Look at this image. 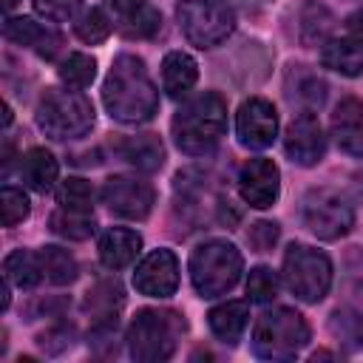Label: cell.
I'll use <instances>...</instances> for the list:
<instances>
[{
  "instance_id": "8fae6325",
  "label": "cell",
  "mask_w": 363,
  "mask_h": 363,
  "mask_svg": "<svg viewBox=\"0 0 363 363\" xmlns=\"http://www.w3.org/2000/svg\"><path fill=\"white\" fill-rule=\"evenodd\" d=\"M235 182H238L241 199L255 210H267V207H272L278 201L281 173H278V164L272 159H264V156L247 159L238 167V179Z\"/></svg>"
},
{
  "instance_id": "f6af8a7d",
  "label": "cell",
  "mask_w": 363,
  "mask_h": 363,
  "mask_svg": "<svg viewBox=\"0 0 363 363\" xmlns=\"http://www.w3.org/2000/svg\"><path fill=\"white\" fill-rule=\"evenodd\" d=\"M17 3H20V0H3V9H6V11H11Z\"/></svg>"
},
{
  "instance_id": "ba28073f",
  "label": "cell",
  "mask_w": 363,
  "mask_h": 363,
  "mask_svg": "<svg viewBox=\"0 0 363 363\" xmlns=\"http://www.w3.org/2000/svg\"><path fill=\"white\" fill-rule=\"evenodd\" d=\"M176 20L187 43L196 48H216L235 28V14L224 0H179Z\"/></svg>"
},
{
  "instance_id": "cb8c5ba5",
  "label": "cell",
  "mask_w": 363,
  "mask_h": 363,
  "mask_svg": "<svg viewBox=\"0 0 363 363\" xmlns=\"http://www.w3.org/2000/svg\"><path fill=\"white\" fill-rule=\"evenodd\" d=\"M329 332L349 349V352H360L363 349V312H357L354 306L343 303L329 315Z\"/></svg>"
},
{
  "instance_id": "60d3db41",
  "label": "cell",
  "mask_w": 363,
  "mask_h": 363,
  "mask_svg": "<svg viewBox=\"0 0 363 363\" xmlns=\"http://www.w3.org/2000/svg\"><path fill=\"white\" fill-rule=\"evenodd\" d=\"M102 3H105V9H108V11H113L119 20H125V17L136 14L139 9H145V6H147L145 0H102Z\"/></svg>"
},
{
  "instance_id": "7a4b0ae2",
  "label": "cell",
  "mask_w": 363,
  "mask_h": 363,
  "mask_svg": "<svg viewBox=\"0 0 363 363\" xmlns=\"http://www.w3.org/2000/svg\"><path fill=\"white\" fill-rule=\"evenodd\" d=\"M173 142L187 156H207L216 150L227 130V102L213 94H196L190 96L173 116Z\"/></svg>"
},
{
  "instance_id": "ac0fdd59",
  "label": "cell",
  "mask_w": 363,
  "mask_h": 363,
  "mask_svg": "<svg viewBox=\"0 0 363 363\" xmlns=\"http://www.w3.org/2000/svg\"><path fill=\"white\" fill-rule=\"evenodd\" d=\"M320 65L329 71H337L343 77H360L363 74V40L357 37H329L320 45Z\"/></svg>"
},
{
  "instance_id": "83f0119b",
  "label": "cell",
  "mask_w": 363,
  "mask_h": 363,
  "mask_svg": "<svg viewBox=\"0 0 363 363\" xmlns=\"http://www.w3.org/2000/svg\"><path fill=\"white\" fill-rule=\"evenodd\" d=\"M332 11L323 6V3H306L301 9V40L306 45H323L329 40V31H332Z\"/></svg>"
},
{
  "instance_id": "3957f363",
  "label": "cell",
  "mask_w": 363,
  "mask_h": 363,
  "mask_svg": "<svg viewBox=\"0 0 363 363\" xmlns=\"http://www.w3.org/2000/svg\"><path fill=\"white\" fill-rule=\"evenodd\" d=\"M184 320L170 309H142L128 326V352L139 363H162L173 357Z\"/></svg>"
},
{
  "instance_id": "1f68e13d",
  "label": "cell",
  "mask_w": 363,
  "mask_h": 363,
  "mask_svg": "<svg viewBox=\"0 0 363 363\" xmlns=\"http://www.w3.org/2000/svg\"><path fill=\"white\" fill-rule=\"evenodd\" d=\"M116 340H119V315L94 318V326L88 332V346L96 354H116Z\"/></svg>"
},
{
  "instance_id": "484cf974",
  "label": "cell",
  "mask_w": 363,
  "mask_h": 363,
  "mask_svg": "<svg viewBox=\"0 0 363 363\" xmlns=\"http://www.w3.org/2000/svg\"><path fill=\"white\" fill-rule=\"evenodd\" d=\"M51 230L68 241H85L94 235L96 221L91 216V210H71V207H60L51 216Z\"/></svg>"
},
{
  "instance_id": "603a6c76",
  "label": "cell",
  "mask_w": 363,
  "mask_h": 363,
  "mask_svg": "<svg viewBox=\"0 0 363 363\" xmlns=\"http://www.w3.org/2000/svg\"><path fill=\"white\" fill-rule=\"evenodd\" d=\"M57 159L45 147H31L26 156H20V176L37 193H48L57 182Z\"/></svg>"
},
{
  "instance_id": "44dd1931",
  "label": "cell",
  "mask_w": 363,
  "mask_h": 363,
  "mask_svg": "<svg viewBox=\"0 0 363 363\" xmlns=\"http://www.w3.org/2000/svg\"><path fill=\"white\" fill-rule=\"evenodd\" d=\"M199 79V65L190 54L184 51H170L162 60V88L167 91V96L182 99L190 94V88Z\"/></svg>"
},
{
  "instance_id": "836d02e7",
  "label": "cell",
  "mask_w": 363,
  "mask_h": 363,
  "mask_svg": "<svg viewBox=\"0 0 363 363\" xmlns=\"http://www.w3.org/2000/svg\"><path fill=\"white\" fill-rule=\"evenodd\" d=\"M278 289H281V281L278 275L269 269V267H255L250 269V278H247V295L252 303H269L278 298Z\"/></svg>"
},
{
  "instance_id": "d590c367",
  "label": "cell",
  "mask_w": 363,
  "mask_h": 363,
  "mask_svg": "<svg viewBox=\"0 0 363 363\" xmlns=\"http://www.w3.org/2000/svg\"><path fill=\"white\" fill-rule=\"evenodd\" d=\"M28 199H26V193L20 190V187H11V184H6L3 187V193H0V213H3V227H14V224H20V221H26L28 218Z\"/></svg>"
},
{
  "instance_id": "4316f807",
  "label": "cell",
  "mask_w": 363,
  "mask_h": 363,
  "mask_svg": "<svg viewBox=\"0 0 363 363\" xmlns=\"http://www.w3.org/2000/svg\"><path fill=\"white\" fill-rule=\"evenodd\" d=\"M3 272L11 284H17L20 289H31L40 284L43 278V264H40V252H28V250H14L6 261H3Z\"/></svg>"
},
{
  "instance_id": "5b68a950",
  "label": "cell",
  "mask_w": 363,
  "mask_h": 363,
  "mask_svg": "<svg viewBox=\"0 0 363 363\" xmlns=\"http://www.w3.org/2000/svg\"><path fill=\"white\" fill-rule=\"evenodd\" d=\"M309 343V323L289 306L264 312L252 329V352L261 360H292Z\"/></svg>"
},
{
  "instance_id": "b9f144b4",
  "label": "cell",
  "mask_w": 363,
  "mask_h": 363,
  "mask_svg": "<svg viewBox=\"0 0 363 363\" xmlns=\"http://www.w3.org/2000/svg\"><path fill=\"white\" fill-rule=\"evenodd\" d=\"M346 31H349L352 37L363 40V9H357L354 14H349V17H346Z\"/></svg>"
},
{
  "instance_id": "d6a6232c",
  "label": "cell",
  "mask_w": 363,
  "mask_h": 363,
  "mask_svg": "<svg viewBox=\"0 0 363 363\" xmlns=\"http://www.w3.org/2000/svg\"><path fill=\"white\" fill-rule=\"evenodd\" d=\"M74 28H77V37H79L82 43L96 45V43H105V40H108V34H111V20H108V14H105L102 9H88V11L79 14V20H77Z\"/></svg>"
},
{
  "instance_id": "5bb4252c",
  "label": "cell",
  "mask_w": 363,
  "mask_h": 363,
  "mask_svg": "<svg viewBox=\"0 0 363 363\" xmlns=\"http://www.w3.org/2000/svg\"><path fill=\"white\" fill-rule=\"evenodd\" d=\"M133 286L136 292L147 298H170L179 286V261L170 250H153L147 252L136 272H133Z\"/></svg>"
},
{
  "instance_id": "4fadbf2b",
  "label": "cell",
  "mask_w": 363,
  "mask_h": 363,
  "mask_svg": "<svg viewBox=\"0 0 363 363\" xmlns=\"http://www.w3.org/2000/svg\"><path fill=\"white\" fill-rule=\"evenodd\" d=\"M284 150L301 167H312V164H318L323 159L326 136H323V128H320V122H318V116L312 111L295 113V119L286 125Z\"/></svg>"
},
{
  "instance_id": "e0dca14e",
  "label": "cell",
  "mask_w": 363,
  "mask_h": 363,
  "mask_svg": "<svg viewBox=\"0 0 363 363\" xmlns=\"http://www.w3.org/2000/svg\"><path fill=\"white\" fill-rule=\"evenodd\" d=\"M332 136L349 156H363V99H343L332 113Z\"/></svg>"
},
{
  "instance_id": "f35d334b",
  "label": "cell",
  "mask_w": 363,
  "mask_h": 363,
  "mask_svg": "<svg viewBox=\"0 0 363 363\" xmlns=\"http://www.w3.org/2000/svg\"><path fill=\"white\" fill-rule=\"evenodd\" d=\"M71 340H74V326H68V323H57V326H51L48 332H43L37 337L40 349L48 352V354H60L62 349L71 346Z\"/></svg>"
},
{
  "instance_id": "6da1fadb",
  "label": "cell",
  "mask_w": 363,
  "mask_h": 363,
  "mask_svg": "<svg viewBox=\"0 0 363 363\" xmlns=\"http://www.w3.org/2000/svg\"><path fill=\"white\" fill-rule=\"evenodd\" d=\"M102 102L108 113L122 125L150 122L159 111V91L136 54H119L102 85Z\"/></svg>"
},
{
  "instance_id": "9a60e30c",
  "label": "cell",
  "mask_w": 363,
  "mask_h": 363,
  "mask_svg": "<svg viewBox=\"0 0 363 363\" xmlns=\"http://www.w3.org/2000/svg\"><path fill=\"white\" fill-rule=\"evenodd\" d=\"M3 37L9 43H17V45L37 51L45 60H54L62 48V34L54 28H45L43 23H37L31 17H9L3 23Z\"/></svg>"
},
{
  "instance_id": "74e56055",
  "label": "cell",
  "mask_w": 363,
  "mask_h": 363,
  "mask_svg": "<svg viewBox=\"0 0 363 363\" xmlns=\"http://www.w3.org/2000/svg\"><path fill=\"white\" fill-rule=\"evenodd\" d=\"M31 3H34V11L51 23L74 20L82 9V0H31Z\"/></svg>"
},
{
  "instance_id": "e575fe53",
  "label": "cell",
  "mask_w": 363,
  "mask_h": 363,
  "mask_svg": "<svg viewBox=\"0 0 363 363\" xmlns=\"http://www.w3.org/2000/svg\"><path fill=\"white\" fill-rule=\"evenodd\" d=\"M57 204L71 210H91L94 204V187L85 179H65L57 190Z\"/></svg>"
},
{
  "instance_id": "30bf717a",
  "label": "cell",
  "mask_w": 363,
  "mask_h": 363,
  "mask_svg": "<svg viewBox=\"0 0 363 363\" xmlns=\"http://www.w3.org/2000/svg\"><path fill=\"white\" fill-rule=\"evenodd\" d=\"M102 201L108 204L111 213L122 218H147L156 201V190L150 182L133 179V176H111L102 187Z\"/></svg>"
},
{
  "instance_id": "277c9868",
  "label": "cell",
  "mask_w": 363,
  "mask_h": 363,
  "mask_svg": "<svg viewBox=\"0 0 363 363\" xmlns=\"http://www.w3.org/2000/svg\"><path fill=\"white\" fill-rule=\"evenodd\" d=\"M37 125L54 142L82 139L94 128V105L77 88H51L37 105Z\"/></svg>"
},
{
  "instance_id": "7402d4cb",
  "label": "cell",
  "mask_w": 363,
  "mask_h": 363,
  "mask_svg": "<svg viewBox=\"0 0 363 363\" xmlns=\"http://www.w3.org/2000/svg\"><path fill=\"white\" fill-rule=\"evenodd\" d=\"M286 96H289V102H298L303 111H312V108L323 105L326 82L306 65H292V71L286 77Z\"/></svg>"
},
{
  "instance_id": "7bdbcfd3",
  "label": "cell",
  "mask_w": 363,
  "mask_h": 363,
  "mask_svg": "<svg viewBox=\"0 0 363 363\" xmlns=\"http://www.w3.org/2000/svg\"><path fill=\"white\" fill-rule=\"evenodd\" d=\"M230 6H238V9H244V11H258V9H264V6H269L272 0H227Z\"/></svg>"
},
{
  "instance_id": "f1b7e54d",
  "label": "cell",
  "mask_w": 363,
  "mask_h": 363,
  "mask_svg": "<svg viewBox=\"0 0 363 363\" xmlns=\"http://www.w3.org/2000/svg\"><path fill=\"white\" fill-rule=\"evenodd\" d=\"M125 303V289L116 278H108V281H99L88 298H85V309L91 312V318H108V315H116L119 306Z\"/></svg>"
},
{
  "instance_id": "f546056e",
  "label": "cell",
  "mask_w": 363,
  "mask_h": 363,
  "mask_svg": "<svg viewBox=\"0 0 363 363\" xmlns=\"http://www.w3.org/2000/svg\"><path fill=\"white\" fill-rule=\"evenodd\" d=\"M96 77V60L91 54H82V51H74L68 54L62 62H60V79L68 85V88H88Z\"/></svg>"
},
{
  "instance_id": "52a82bcc",
  "label": "cell",
  "mask_w": 363,
  "mask_h": 363,
  "mask_svg": "<svg viewBox=\"0 0 363 363\" xmlns=\"http://www.w3.org/2000/svg\"><path fill=\"white\" fill-rule=\"evenodd\" d=\"M284 284L303 303H318L332 286V261L309 244H292L284 252Z\"/></svg>"
},
{
  "instance_id": "ee69618b",
  "label": "cell",
  "mask_w": 363,
  "mask_h": 363,
  "mask_svg": "<svg viewBox=\"0 0 363 363\" xmlns=\"http://www.w3.org/2000/svg\"><path fill=\"white\" fill-rule=\"evenodd\" d=\"M352 193H354V199L363 204V170L352 176Z\"/></svg>"
},
{
  "instance_id": "d4e9b609",
  "label": "cell",
  "mask_w": 363,
  "mask_h": 363,
  "mask_svg": "<svg viewBox=\"0 0 363 363\" xmlns=\"http://www.w3.org/2000/svg\"><path fill=\"white\" fill-rule=\"evenodd\" d=\"M40 264H43V275L51 284H57V286H65V284L77 281V275H79L77 258L68 250L54 247V244H48V247L40 250Z\"/></svg>"
},
{
  "instance_id": "ab89813d",
  "label": "cell",
  "mask_w": 363,
  "mask_h": 363,
  "mask_svg": "<svg viewBox=\"0 0 363 363\" xmlns=\"http://www.w3.org/2000/svg\"><path fill=\"white\" fill-rule=\"evenodd\" d=\"M278 235H281V230H278L275 221H255L250 227V233H247V241H250V247L255 252H267V250H272Z\"/></svg>"
},
{
  "instance_id": "8d00e7d4",
  "label": "cell",
  "mask_w": 363,
  "mask_h": 363,
  "mask_svg": "<svg viewBox=\"0 0 363 363\" xmlns=\"http://www.w3.org/2000/svg\"><path fill=\"white\" fill-rule=\"evenodd\" d=\"M343 289H346V303L363 312V252H352L346 261V275H343Z\"/></svg>"
},
{
  "instance_id": "7c38bea8",
  "label": "cell",
  "mask_w": 363,
  "mask_h": 363,
  "mask_svg": "<svg viewBox=\"0 0 363 363\" xmlns=\"http://www.w3.org/2000/svg\"><path fill=\"white\" fill-rule=\"evenodd\" d=\"M235 133H238V142L250 150L269 147L278 136V113L272 102L261 96H250L247 102H241L235 113Z\"/></svg>"
},
{
  "instance_id": "2e32d148",
  "label": "cell",
  "mask_w": 363,
  "mask_h": 363,
  "mask_svg": "<svg viewBox=\"0 0 363 363\" xmlns=\"http://www.w3.org/2000/svg\"><path fill=\"white\" fill-rule=\"evenodd\" d=\"M113 153L128 162L130 167L142 173H153L164 164V145L156 133H136V136H119L113 142Z\"/></svg>"
},
{
  "instance_id": "4dcf8cb0",
  "label": "cell",
  "mask_w": 363,
  "mask_h": 363,
  "mask_svg": "<svg viewBox=\"0 0 363 363\" xmlns=\"http://www.w3.org/2000/svg\"><path fill=\"white\" fill-rule=\"evenodd\" d=\"M159 28H162V14H159L156 9H150V6H145V9H139L136 14L119 20V31H122L128 40H147V37H153Z\"/></svg>"
},
{
  "instance_id": "8992f818",
  "label": "cell",
  "mask_w": 363,
  "mask_h": 363,
  "mask_svg": "<svg viewBox=\"0 0 363 363\" xmlns=\"http://www.w3.org/2000/svg\"><path fill=\"white\" fill-rule=\"evenodd\" d=\"M244 269L241 252L230 241H204L190 255V281L201 298H218L230 292Z\"/></svg>"
},
{
  "instance_id": "9c48e42d",
  "label": "cell",
  "mask_w": 363,
  "mask_h": 363,
  "mask_svg": "<svg viewBox=\"0 0 363 363\" xmlns=\"http://www.w3.org/2000/svg\"><path fill=\"white\" fill-rule=\"evenodd\" d=\"M301 218L323 241H337L354 227V210L349 199L332 187H315L301 201Z\"/></svg>"
},
{
  "instance_id": "ffe728a7",
  "label": "cell",
  "mask_w": 363,
  "mask_h": 363,
  "mask_svg": "<svg viewBox=\"0 0 363 363\" xmlns=\"http://www.w3.org/2000/svg\"><path fill=\"white\" fill-rule=\"evenodd\" d=\"M207 323H210V332L227 343V346H235L250 323V303L247 301H227V303H218L210 309L207 315Z\"/></svg>"
},
{
  "instance_id": "d6986e66",
  "label": "cell",
  "mask_w": 363,
  "mask_h": 363,
  "mask_svg": "<svg viewBox=\"0 0 363 363\" xmlns=\"http://www.w3.org/2000/svg\"><path fill=\"white\" fill-rule=\"evenodd\" d=\"M142 250V235L128 227H111L99 238V261L108 269H125Z\"/></svg>"
}]
</instances>
